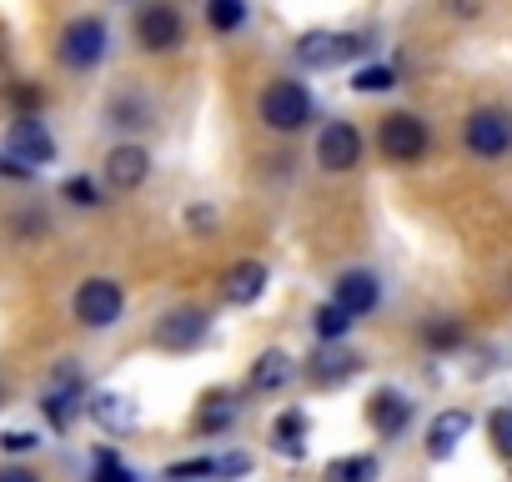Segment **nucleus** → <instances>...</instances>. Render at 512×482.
Here are the masks:
<instances>
[{"mask_svg": "<svg viewBox=\"0 0 512 482\" xmlns=\"http://www.w3.org/2000/svg\"><path fill=\"white\" fill-rule=\"evenodd\" d=\"M71 312H76V322H81L86 332H106V327L121 322L126 292H121V282H111V277H86V282L76 287V297H71Z\"/></svg>", "mask_w": 512, "mask_h": 482, "instance_id": "nucleus-1", "label": "nucleus"}, {"mask_svg": "<svg viewBox=\"0 0 512 482\" xmlns=\"http://www.w3.org/2000/svg\"><path fill=\"white\" fill-rule=\"evenodd\" d=\"M262 121H267L272 131H282V136L302 131V126L312 121V91H307L302 81H272V86L262 91Z\"/></svg>", "mask_w": 512, "mask_h": 482, "instance_id": "nucleus-2", "label": "nucleus"}, {"mask_svg": "<svg viewBox=\"0 0 512 482\" xmlns=\"http://www.w3.org/2000/svg\"><path fill=\"white\" fill-rule=\"evenodd\" d=\"M427 121L422 116H412V111H392V116H382V126H377V146H382V156L387 161H397V166H412V161H422L427 156Z\"/></svg>", "mask_w": 512, "mask_h": 482, "instance_id": "nucleus-3", "label": "nucleus"}, {"mask_svg": "<svg viewBox=\"0 0 512 482\" xmlns=\"http://www.w3.org/2000/svg\"><path fill=\"white\" fill-rule=\"evenodd\" d=\"M106 51H111V31H106L101 16H81V21H71V26L61 31V61H66L71 71L101 66Z\"/></svg>", "mask_w": 512, "mask_h": 482, "instance_id": "nucleus-4", "label": "nucleus"}, {"mask_svg": "<svg viewBox=\"0 0 512 482\" xmlns=\"http://www.w3.org/2000/svg\"><path fill=\"white\" fill-rule=\"evenodd\" d=\"M462 141H467V151H472V156L497 161V156H507V151H512V116H507V111H497V106H482V111H472V116H467Z\"/></svg>", "mask_w": 512, "mask_h": 482, "instance_id": "nucleus-5", "label": "nucleus"}, {"mask_svg": "<svg viewBox=\"0 0 512 482\" xmlns=\"http://www.w3.org/2000/svg\"><path fill=\"white\" fill-rule=\"evenodd\" d=\"M362 51H367V41L362 36H347V31H307L297 41V61L307 71H332V66H342V61H352Z\"/></svg>", "mask_w": 512, "mask_h": 482, "instance_id": "nucleus-6", "label": "nucleus"}, {"mask_svg": "<svg viewBox=\"0 0 512 482\" xmlns=\"http://www.w3.org/2000/svg\"><path fill=\"white\" fill-rule=\"evenodd\" d=\"M181 36H186V26H181V11L171 6V0H151V6H141V16H136V41H141V51H151V56L176 51Z\"/></svg>", "mask_w": 512, "mask_h": 482, "instance_id": "nucleus-7", "label": "nucleus"}, {"mask_svg": "<svg viewBox=\"0 0 512 482\" xmlns=\"http://www.w3.org/2000/svg\"><path fill=\"white\" fill-rule=\"evenodd\" d=\"M206 332H211V317L201 312V307H176V312H166L161 322H156V347L161 352H196L201 342H206Z\"/></svg>", "mask_w": 512, "mask_h": 482, "instance_id": "nucleus-8", "label": "nucleus"}, {"mask_svg": "<svg viewBox=\"0 0 512 482\" xmlns=\"http://www.w3.org/2000/svg\"><path fill=\"white\" fill-rule=\"evenodd\" d=\"M6 151H11V161L36 171V166L56 161V136L41 126V116H16V126L6 131Z\"/></svg>", "mask_w": 512, "mask_h": 482, "instance_id": "nucleus-9", "label": "nucleus"}, {"mask_svg": "<svg viewBox=\"0 0 512 482\" xmlns=\"http://www.w3.org/2000/svg\"><path fill=\"white\" fill-rule=\"evenodd\" d=\"M317 166L322 171H352V166H362V131L352 126V121H327L322 126V136H317Z\"/></svg>", "mask_w": 512, "mask_h": 482, "instance_id": "nucleus-10", "label": "nucleus"}, {"mask_svg": "<svg viewBox=\"0 0 512 482\" xmlns=\"http://www.w3.org/2000/svg\"><path fill=\"white\" fill-rule=\"evenodd\" d=\"M81 392H86V382H81L76 367H56V372H51V387H46V397H41V412H46V422H51L56 432H66L71 417L81 412Z\"/></svg>", "mask_w": 512, "mask_h": 482, "instance_id": "nucleus-11", "label": "nucleus"}, {"mask_svg": "<svg viewBox=\"0 0 512 482\" xmlns=\"http://www.w3.org/2000/svg\"><path fill=\"white\" fill-rule=\"evenodd\" d=\"M367 422H372L377 437H402L407 422H412V402H407V392H397V387H377V392L367 397Z\"/></svg>", "mask_w": 512, "mask_h": 482, "instance_id": "nucleus-12", "label": "nucleus"}, {"mask_svg": "<svg viewBox=\"0 0 512 482\" xmlns=\"http://www.w3.org/2000/svg\"><path fill=\"white\" fill-rule=\"evenodd\" d=\"M146 176H151V151H146V146L121 141V146L106 151V181H111L116 191H136Z\"/></svg>", "mask_w": 512, "mask_h": 482, "instance_id": "nucleus-13", "label": "nucleus"}, {"mask_svg": "<svg viewBox=\"0 0 512 482\" xmlns=\"http://www.w3.org/2000/svg\"><path fill=\"white\" fill-rule=\"evenodd\" d=\"M332 302H337L347 317H367V312L382 302V282H377L372 272H362V267H357V272H342V277H337Z\"/></svg>", "mask_w": 512, "mask_h": 482, "instance_id": "nucleus-14", "label": "nucleus"}, {"mask_svg": "<svg viewBox=\"0 0 512 482\" xmlns=\"http://www.w3.org/2000/svg\"><path fill=\"white\" fill-rule=\"evenodd\" d=\"M357 372H362V357L347 352L342 342H322L317 357H312V367H307V377H312L317 387H342V382L357 377Z\"/></svg>", "mask_w": 512, "mask_h": 482, "instance_id": "nucleus-15", "label": "nucleus"}, {"mask_svg": "<svg viewBox=\"0 0 512 482\" xmlns=\"http://www.w3.org/2000/svg\"><path fill=\"white\" fill-rule=\"evenodd\" d=\"M467 432H472V417H467L462 407L437 412V417H432V427H427V457H432V462H447Z\"/></svg>", "mask_w": 512, "mask_h": 482, "instance_id": "nucleus-16", "label": "nucleus"}, {"mask_svg": "<svg viewBox=\"0 0 512 482\" xmlns=\"http://www.w3.org/2000/svg\"><path fill=\"white\" fill-rule=\"evenodd\" d=\"M267 287H272V272L262 267V262H236L231 272H226V302L231 307H251V302H262L267 297Z\"/></svg>", "mask_w": 512, "mask_h": 482, "instance_id": "nucleus-17", "label": "nucleus"}, {"mask_svg": "<svg viewBox=\"0 0 512 482\" xmlns=\"http://www.w3.org/2000/svg\"><path fill=\"white\" fill-rule=\"evenodd\" d=\"M86 412H91V422H96L101 432H131V427L141 422L136 402L121 397V392H96V397L86 402Z\"/></svg>", "mask_w": 512, "mask_h": 482, "instance_id": "nucleus-18", "label": "nucleus"}, {"mask_svg": "<svg viewBox=\"0 0 512 482\" xmlns=\"http://www.w3.org/2000/svg\"><path fill=\"white\" fill-rule=\"evenodd\" d=\"M292 377H297V362L282 352V347H267L262 357L251 362V392H282V387H292Z\"/></svg>", "mask_w": 512, "mask_h": 482, "instance_id": "nucleus-19", "label": "nucleus"}, {"mask_svg": "<svg viewBox=\"0 0 512 482\" xmlns=\"http://www.w3.org/2000/svg\"><path fill=\"white\" fill-rule=\"evenodd\" d=\"M272 452H277V457H292V462L307 457V412L287 407V412L272 422Z\"/></svg>", "mask_w": 512, "mask_h": 482, "instance_id": "nucleus-20", "label": "nucleus"}, {"mask_svg": "<svg viewBox=\"0 0 512 482\" xmlns=\"http://www.w3.org/2000/svg\"><path fill=\"white\" fill-rule=\"evenodd\" d=\"M231 422H236V402H231V392H206L201 407H196V432H201V437H221Z\"/></svg>", "mask_w": 512, "mask_h": 482, "instance_id": "nucleus-21", "label": "nucleus"}, {"mask_svg": "<svg viewBox=\"0 0 512 482\" xmlns=\"http://www.w3.org/2000/svg\"><path fill=\"white\" fill-rule=\"evenodd\" d=\"M377 457L372 452H347V457H332L327 462V482H377Z\"/></svg>", "mask_w": 512, "mask_h": 482, "instance_id": "nucleus-22", "label": "nucleus"}, {"mask_svg": "<svg viewBox=\"0 0 512 482\" xmlns=\"http://www.w3.org/2000/svg\"><path fill=\"white\" fill-rule=\"evenodd\" d=\"M352 322H357V317H347L337 302H322V307L312 312V332H317V342H342V337L352 332Z\"/></svg>", "mask_w": 512, "mask_h": 482, "instance_id": "nucleus-23", "label": "nucleus"}, {"mask_svg": "<svg viewBox=\"0 0 512 482\" xmlns=\"http://www.w3.org/2000/svg\"><path fill=\"white\" fill-rule=\"evenodd\" d=\"M206 26L211 31H241L246 26V0H206Z\"/></svg>", "mask_w": 512, "mask_h": 482, "instance_id": "nucleus-24", "label": "nucleus"}, {"mask_svg": "<svg viewBox=\"0 0 512 482\" xmlns=\"http://www.w3.org/2000/svg\"><path fill=\"white\" fill-rule=\"evenodd\" d=\"M91 482H136V472L121 462L116 447H96V462H91Z\"/></svg>", "mask_w": 512, "mask_h": 482, "instance_id": "nucleus-25", "label": "nucleus"}, {"mask_svg": "<svg viewBox=\"0 0 512 482\" xmlns=\"http://www.w3.org/2000/svg\"><path fill=\"white\" fill-rule=\"evenodd\" d=\"M392 86H397V71L392 66H357V76H352V91L357 96H382Z\"/></svg>", "mask_w": 512, "mask_h": 482, "instance_id": "nucleus-26", "label": "nucleus"}, {"mask_svg": "<svg viewBox=\"0 0 512 482\" xmlns=\"http://www.w3.org/2000/svg\"><path fill=\"white\" fill-rule=\"evenodd\" d=\"M6 101H11L21 116H41L46 91H41V86H26V81H11V86H6Z\"/></svg>", "mask_w": 512, "mask_h": 482, "instance_id": "nucleus-27", "label": "nucleus"}, {"mask_svg": "<svg viewBox=\"0 0 512 482\" xmlns=\"http://www.w3.org/2000/svg\"><path fill=\"white\" fill-rule=\"evenodd\" d=\"M422 337H427V347L447 352V347H457V342H462V327H457L452 317H432V322L422 327Z\"/></svg>", "mask_w": 512, "mask_h": 482, "instance_id": "nucleus-28", "label": "nucleus"}, {"mask_svg": "<svg viewBox=\"0 0 512 482\" xmlns=\"http://www.w3.org/2000/svg\"><path fill=\"white\" fill-rule=\"evenodd\" d=\"M111 116H116V126H146L151 121V111H146L141 96H116L111 101Z\"/></svg>", "mask_w": 512, "mask_h": 482, "instance_id": "nucleus-29", "label": "nucleus"}, {"mask_svg": "<svg viewBox=\"0 0 512 482\" xmlns=\"http://www.w3.org/2000/svg\"><path fill=\"white\" fill-rule=\"evenodd\" d=\"M61 196H66L71 206H101V191H96L91 176H66V181H61Z\"/></svg>", "mask_w": 512, "mask_h": 482, "instance_id": "nucleus-30", "label": "nucleus"}, {"mask_svg": "<svg viewBox=\"0 0 512 482\" xmlns=\"http://www.w3.org/2000/svg\"><path fill=\"white\" fill-rule=\"evenodd\" d=\"M166 477L171 482H201V477H216V462L211 457H186V462H171Z\"/></svg>", "mask_w": 512, "mask_h": 482, "instance_id": "nucleus-31", "label": "nucleus"}, {"mask_svg": "<svg viewBox=\"0 0 512 482\" xmlns=\"http://www.w3.org/2000/svg\"><path fill=\"white\" fill-rule=\"evenodd\" d=\"M487 432H492V447L512 462V407H502V412H492L487 417Z\"/></svg>", "mask_w": 512, "mask_h": 482, "instance_id": "nucleus-32", "label": "nucleus"}, {"mask_svg": "<svg viewBox=\"0 0 512 482\" xmlns=\"http://www.w3.org/2000/svg\"><path fill=\"white\" fill-rule=\"evenodd\" d=\"M36 447H41V437H36V432H26V427L0 432V452H11V457H26V452H36Z\"/></svg>", "mask_w": 512, "mask_h": 482, "instance_id": "nucleus-33", "label": "nucleus"}, {"mask_svg": "<svg viewBox=\"0 0 512 482\" xmlns=\"http://www.w3.org/2000/svg\"><path fill=\"white\" fill-rule=\"evenodd\" d=\"M241 472H251V457H246V452H226V457L216 462V477H241Z\"/></svg>", "mask_w": 512, "mask_h": 482, "instance_id": "nucleus-34", "label": "nucleus"}, {"mask_svg": "<svg viewBox=\"0 0 512 482\" xmlns=\"http://www.w3.org/2000/svg\"><path fill=\"white\" fill-rule=\"evenodd\" d=\"M186 226H216V211L211 206H191L186 211Z\"/></svg>", "mask_w": 512, "mask_h": 482, "instance_id": "nucleus-35", "label": "nucleus"}, {"mask_svg": "<svg viewBox=\"0 0 512 482\" xmlns=\"http://www.w3.org/2000/svg\"><path fill=\"white\" fill-rule=\"evenodd\" d=\"M0 482H41L31 467H0Z\"/></svg>", "mask_w": 512, "mask_h": 482, "instance_id": "nucleus-36", "label": "nucleus"}, {"mask_svg": "<svg viewBox=\"0 0 512 482\" xmlns=\"http://www.w3.org/2000/svg\"><path fill=\"white\" fill-rule=\"evenodd\" d=\"M0 176H11V181H26V176H31V166H21V161H0Z\"/></svg>", "mask_w": 512, "mask_h": 482, "instance_id": "nucleus-37", "label": "nucleus"}, {"mask_svg": "<svg viewBox=\"0 0 512 482\" xmlns=\"http://www.w3.org/2000/svg\"><path fill=\"white\" fill-rule=\"evenodd\" d=\"M477 6H482V0H452V11H457V16H472Z\"/></svg>", "mask_w": 512, "mask_h": 482, "instance_id": "nucleus-38", "label": "nucleus"}, {"mask_svg": "<svg viewBox=\"0 0 512 482\" xmlns=\"http://www.w3.org/2000/svg\"><path fill=\"white\" fill-rule=\"evenodd\" d=\"M0 402H6V382H0Z\"/></svg>", "mask_w": 512, "mask_h": 482, "instance_id": "nucleus-39", "label": "nucleus"}]
</instances>
